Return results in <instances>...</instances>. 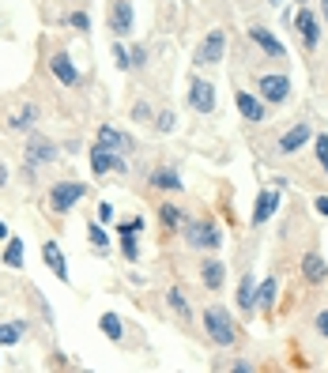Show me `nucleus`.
Here are the masks:
<instances>
[{"instance_id": "nucleus-1", "label": "nucleus", "mask_w": 328, "mask_h": 373, "mask_svg": "<svg viewBox=\"0 0 328 373\" xmlns=\"http://www.w3.org/2000/svg\"><path fill=\"white\" fill-rule=\"evenodd\" d=\"M204 332H208V340L215 347H234L238 343V324H234V317H230V309H223V306L204 309Z\"/></svg>"}, {"instance_id": "nucleus-2", "label": "nucleus", "mask_w": 328, "mask_h": 373, "mask_svg": "<svg viewBox=\"0 0 328 373\" xmlns=\"http://www.w3.org/2000/svg\"><path fill=\"white\" fill-rule=\"evenodd\" d=\"M181 238H185L189 249H204V253H215V249L223 245V234L212 219H185Z\"/></svg>"}, {"instance_id": "nucleus-3", "label": "nucleus", "mask_w": 328, "mask_h": 373, "mask_svg": "<svg viewBox=\"0 0 328 373\" xmlns=\"http://www.w3.org/2000/svg\"><path fill=\"white\" fill-rule=\"evenodd\" d=\"M83 196H87V185H80V181H57V185L49 189V207H53L57 215H64V211H72Z\"/></svg>"}, {"instance_id": "nucleus-4", "label": "nucleus", "mask_w": 328, "mask_h": 373, "mask_svg": "<svg viewBox=\"0 0 328 373\" xmlns=\"http://www.w3.org/2000/svg\"><path fill=\"white\" fill-rule=\"evenodd\" d=\"M257 91H261V98L268 102V106H279V102L291 98V76H283V72L261 76V80H257Z\"/></svg>"}, {"instance_id": "nucleus-5", "label": "nucleus", "mask_w": 328, "mask_h": 373, "mask_svg": "<svg viewBox=\"0 0 328 373\" xmlns=\"http://www.w3.org/2000/svg\"><path fill=\"white\" fill-rule=\"evenodd\" d=\"M234 106H238V114L245 117L249 125L268 121V102H264L261 94H249V91H241V87H234Z\"/></svg>"}, {"instance_id": "nucleus-6", "label": "nucleus", "mask_w": 328, "mask_h": 373, "mask_svg": "<svg viewBox=\"0 0 328 373\" xmlns=\"http://www.w3.org/2000/svg\"><path fill=\"white\" fill-rule=\"evenodd\" d=\"M106 23H110V31H114V38H125V34H132V27H136L132 0H110Z\"/></svg>"}, {"instance_id": "nucleus-7", "label": "nucleus", "mask_w": 328, "mask_h": 373, "mask_svg": "<svg viewBox=\"0 0 328 373\" xmlns=\"http://www.w3.org/2000/svg\"><path fill=\"white\" fill-rule=\"evenodd\" d=\"M223 49H227V34H223V31H212L208 38L196 46L193 64H196V68H204V64H219V60H223Z\"/></svg>"}, {"instance_id": "nucleus-8", "label": "nucleus", "mask_w": 328, "mask_h": 373, "mask_svg": "<svg viewBox=\"0 0 328 373\" xmlns=\"http://www.w3.org/2000/svg\"><path fill=\"white\" fill-rule=\"evenodd\" d=\"M295 31H298V38H302V46H306V49H317V46H321V15H313L306 4L298 8Z\"/></svg>"}, {"instance_id": "nucleus-9", "label": "nucleus", "mask_w": 328, "mask_h": 373, "mask_svg": "<svg viewBox=\"0 0 328 373\" xmlns=\"http://www.w3.org/2000/svg\"><path fill=\"white\" fill-rule=\"evenodd\" d=\"M189 106H193L196 114H215V83L196 76V80L189 83Z\"/></svg>"}, {"instance_id": "nucleus-10", "label": "nucleus", "mask_w": 328, "mask_h": 373, "mask_svg": "<svg viewBox=\"0 0 328 373\" xmlns=\"http://www.w3.org/2000/svg\"><path fill=\"white\" fill-rule=\"evenodd\" d=\"M309 140H313V128H309V121H295V125H291L287 132L279 136V155H295V151H302Z\"/></svg>"}, {"instance_id": "nucleus-11", "label": "nucleus", "mask_w": 328, "mask_h": 373, "mask_svg": "<svg viewBox=\"0 0 328 373\" xmlns=\"http://www.w3.org/2000/svg\"><path fill=\"white\" fill-rule=\"evenodd\" d=\"M91 170L98 173H110V170H117V173H125V155H117V151H110V147H102V144H94L91 147Z\"/></svg>"}, {"instance_id": "nucleus-12", "label": "nucleus", "mask_w": 328, "mask_h": 373, "mask_svg": "<svg viewBox=\"0 0 328 373\" xmlns=\"http://www.w3.org/2000/svg\"><path fill=\"white\" fill-rule=\"evenodd\" d=\"M94 144H102V147H110V151H117V155H128V151H132V136H128V132H121V128H114V125H102L98 128V140H94Z\"/></svg>"}, {"instance_id": "nucleus-13", "label": "nucleus", "mask_w": 328, "mask_h": 373, "mask_svg": "<svg viewBox=\"0 0 328 373\" xmlns=\"http://www.w3.org/2000/svg\"><path fill=\"white\" fill-rule=\"evenodd\" d=\"M249 38H253L257 46H261L268 57H275V60H283V57H287V49H283V42L275 38V34H272L268 27H261V23H253V27H249Z\"/></svg>"}, {"instance_id": "nucleus-14", "label": "nucleus", "mask_w": 328, "mask_h": 373, "mask_svg": "<svg viewBox=\"0 0 328 373\" xmlns=\"http://www.w3.org/2000/svg\"><path fill=\"white\" fill-rule=\"evenodd\" d=\"M302 279L313 283V287H321V283L328 279V264H325L321 253H313V249H309V253L302 257Z\"/></svg>"}, {"instance_id": "nucleus-15", "label": "nucleus", "mask_w": 328, "mask_h": 373, "mask_svg": "<svg viewBox=\"0 0 328 373\" xmlns=\"http://www.w3.org/2000/svg\"><path fill=\"white\" fill-rule=\"evenodd\" d=\"M23 162L27 166H46V162H57V147L49 140H31L27 151H23Z\"/></svg>"}, {"instance_id": "nucleus-16", "label": "nucleus", "mask_w": 328, "mask_h": 373, "mask_svg": "<svg viewBox=\"0 0 328 373\" xmlns=\"http://www.w3.org/2000/svg\"><path fill=\"white\" fill-rule=\"evenodd\" d=\"M275 207H279V189H264V193L257 196V207H253V227H264L275 215Z\"/></svg>"}, {"instance_id": "nucleus-17", "label": "nucleus", "mask_w": 328, "mask_h": 373, "mask_svg": "<svg viewBox=\"0 0 328 373\" xmlns=\"http://www.w3.org/2000/svg\"><path fill=\"white\" fill-rule=\"evenodd\" d=\"M42 260H46V268L57 275L60 283H68V260H64V253H60L57 241H46V245H42Z\"/></svg>"}, {"instance_id": "nucleus-18", "label": "nucleus", "mask_w": 328, "mask_h": 373, "mask_svg": "<svg viewBox=\"0 0 328 373\" xmlns=\"http://www.w3.org/2000/svg\"><path fill=\"white\" fill-rule=\"evenodd\" d=\"M49 68H53V76L64 87H80V72H76V64H72V57H68V53H53V57H49Z\"/></svg>"}, {"instance_id": "nucleus-19", "label": "nucleus", "mask_w": 328, "mask_h": 373, "mask_svg": "<svg viewBox=\"0 0 328 373\" xmlns=\"http://www.w3.org/2000/svg\"><path fill=\"white\" fill-rule=\"evenodd\" d=\"M223 279H227V268H223V260H204V264H200V283H204V287H208V290H219L223 287Z\"/></svg>"}, {"instance_id": "nucleus-20", "label": "nucleus", "mask_w": 328, "mask_h": 373, "mask_svg": "<svg viewBox=\"0 0 328 373\" xmlns=\"http://www.w3.org/2000/svg\"><path fill=\"white\" fill-rule=\"evenodd\" d=\"M148 185L159 189V193H181V185H185V181L178 177V170H166V166H162V170H155L151 177H148Z\"/></svg>"}, {"instance_id": "nucleus-21", "label": "nucleus", "mask_w": 328, "mask_h": 373, "mask_svg": "<svg viewBox=\"0 0 328 373\" xmlns=\"http://www.w3.org/2000/svg\"><path fill=\"white\" fill-rule=\"evenodd\" d=\"M238 306H241V313H253L257 309V283H253V275H241V283H238Z\"/></svg>"}, {"instance_id": "nucleus-22", "label": "nucleus", "mask_w": 328, "mask_h": 373, "mask_svg": "<svg viewBox=\"0 0 328 373\" xmlns=\"http://www.w3.org/2000/svg\"><path fill=\"white\" fill-rule=\"evenodd\" d=\"M34 121H38V106H19L12 117H8V128H15V132H23V128H31Z\"/></svg>"}, {"instance_id": "nucleus-23", "label": "nucleus", "mask_w": 328, "mask_h": 373, "mask_svg": "<svg viewBox=\"0 0 328 373\" xmlns=\"http://www.w3.org/2000/svg\"><path fill=\"white\" fill-rule=\"evenodd\" d=\"M159 219H162V227H166V230L185 227V211H181L178 204H159Z\"/></svg>"}, {"instance_id": "nucleus-24", "label": "nucleus", "mask_w": 328, "mask_h": 373, "mask_svg": "<svg viewBox=\"0 0 328 373\" xmlns=\"http://www.w3.org/2000/svg\"><path fill=\"white\" fill-rule=\"evenodd\" d=\"M27 336V324L23 320H12V324H0V347H12Z\"/></svg>"}, {"instance_id": "nucleus-25", "label": "nucleus", "mask_w": 328, "mask_h": 373, "mask_svg": "<svg viewBox=\"0 0 328 373\" xmlns=\"http://www.w3.org/2000/svg\"><path fill=\"white\" fill-rule=\"evenodd\" d=\"M98 328H102V336H106V340H121V336H125V328H121V317L117 313H102L98 317Z\"/></svg>"}, {"instance_id": "nucleus-26", "label": "nucleus", "mask_w": 328, "mask_h": 373, "mask_svg": "<svg viewBox=\"0 0 328 373\" xmlns=\"http://www.w3.org/2000/svg\"><path fill=\"white\" fill-rule=\"evenodd\" d=\"M272 302H275V279L268 275V279H264L261 287H257V309H261V313H268Z\"/></svg>"}, {"instance_id": "nucleus-27", "label": "nucleus", "mask_w": 328, "mask_h": 373, "mask_svg": "<svg viewBox=\"0 0 328 373\" xmlns=\"http://www.w3.org/2000/svg\"><path fill=\"white\" fill-rule=\"evenodd\" d=\"M4 268H23V238H8V245H4Z\"/></svg>"}, {"instance_id": "nucleus-28", "label": "nucleus", "mask_w": 328, "mask_h": 373, "mask_svg": "<svg viewBox=\"0 0 328 373\" xmlns=\"http://www.w3.org/2000/svg\"><path fill=\"white\" fill-rule=\"evenodd\" d=\"M117 238H121V253H125V260H140V245H136V230H117Z\"/></svg>"}, {"instance_id": "nucleus-29", "label": "nucleus", "mask_w": 328, "mask_h": 373, "mask_svg": "<svg viewBox=\"0 0 328 373\" xmlns=\"http://www.w3.org/2000/svg\"><path fill=\"white\" fill-rule=\"evenodd\" d=\"M166 306L174 309V313H178L181 320H189V317H193V309H189V298H185V294H181L178 287H174V290L166 294Z\"/></svg>"}, {"instance_id": "nucleus-30", "label": "nucleus", "mask_w": 328, "mask_h": 373, "mask_svg": "<svg viewBox=\"0 0 328 373\" xmlns=\"http://www.w3.org/2000/svg\"><path fill=\"white\" fill-rule=\"evenodd\" d=\"M87 238H91V245L98 249V253H106V245H110V238H106V223H91V227H87Z\"/></svg>"}, {"instance_id": "nucleus-31", "label": "nucleus", "mask_w": 328, "mask_h": 373, "mask_svg": "<svg viewBox=\"0 0 328 373\" xmlns=\"http://www.w3.org/2000/svg\"><path fill=\"white\" fill-rule=\"evenodd\" d=\"M114 64L121 68V72H128V68H132V57H128L125 46H117V38H114Z\"/></svg>"}, {"instance_id": "nucleus-32", "label": "nucleus", "mask_w": 328, "mask_h": 373, "mask_svg": "<svg viewBox=\"0 0 328 373\" xmlns=\"http://www.w3.org/2000/svg\"><path fill=\"white\" fill-rule=\"evenodd\" d=\"M155 128H159V132H174V128H178V114H155Z\"/></svg>"}, {"instance_id": "nucleus-33", "label": "nucleus", "mask_w": 328, "mask_h": 373, "mask_svg": "<svg viewBox=\"0 0 328 373\" xmlns=\"http://www.w3.org/2000/svg\"><path fill=\"white\" fill-rule=\"evenodd\" d=\"M313 151H317V162H321L325 173H328V136H317V140H313Z\"/></svg>"}, {"instance_id": "nucleus-34", "label": "nucleus", "mask_w": 328, "mask_h": 373, "mask_svg": "<svg viewBox=\"0 0 328 373\" xmlns=\"http://www.w3.org/2000/svg\"><path fill=\"white\" fill-rule=\"evenodd\" d=\"M155 117V110L148 106V102H136L132 106V121H151Z\"/></svg>"}, {"instance_id": "nucleus-35", "label": "nucleus", "mask_w": 328, "mask_h": 373, "mask_svg": "<svg viewBox=\"0 0 328 373\" xmlns=\"http://www.w3.org/2000/svg\"><path fill=\"white\" fill-rule=\"evenodd\" d=\"M68 23H72L76 31H87V27H91V19H87L83 12H72V15H68Z\"/></svg>"}, {"instance_id": "nucleus-36", "label": "nucleus", "mask_w": 328, "mask_h": 373, "mask_svg": "<svg viewBox=\"0 0 328 373\" xmlns=\"http://www.w3.org/2000/svg\"><path fill=\"white\" fill-rule=\"evenodd\" d=\"M313 328H317V336H325V340H328V309H321V313H317Z\"/></svg>"}, {"instance_id": "nucleus-37", "label": "nucleus", "mask_w": 328, "mask_h": 373, "mask_svg": "<svg viewBox=\"0 0 328 373\" xmlns=\"http://www.w3.org/2000/svg\"><path fill=\"white\" fill-rule=\"evenodd\" d=\"M128 57H132V68H144V64H148V49H140V46H136Z\"/></svg>"}, {"instance_id": "nucleus-38", "label": "nucleus", "mask_w": 328, "mask_h": 373, "mask_svg": "<svg viewBox=\"0 0 328 373\" xmlns=\"http://www.w3.org/2000/svg\"><path fill=\"white\" fill-rule=\"evenodd\" d=\"M98 223H114V204H98Z\"/></svg>"}, {"instance_id": "nucleus-39", "label": "nucleus", "mask_w": 328, "mask_h": 373, "mask_svg": "<svg viewBox=\"0 0 328 373\" xmlns=\"http://www.w3.org/2000/svg\"><path fill=\"white\" fill-rule=\"evenodd\" d=\"M313 207H317V215H325V219H328V196H317Z\"/></svg>"}, {"instance_id": "nucleus-40", "label": "nucleus", "mask_w": 328, "mask_h": 373, "mask_svg": "<svg viewBox=\"0 0 328 373\" xmlns=\"http://www.w3.org/2000/svg\"><path fill=\"white\" fill-rule=\"evenodd\" d=\"M4 185H8V166L0 162V189H4Z\"/></svg>"}, {"instance_id": "nucleus-41", "label": "nucleus", "mask_w": 328, "mask_h": 373, "mask_svg": "<svg viewBox=\"0 0 328 373\" xmlns=\"http://www.w3.org/2000/svg\"><path fill=\"white\" fill-rule=\"evenodd\" d=\"M12 234H8V223H0V241H8Z\"/></svg>"}, {"instance_id": "nucleus-42", "label": "nucleus", "mask_w": 328, "mask_h": 373, "mask_svg": "<svg viewBox=\"0 0 328 373\" xmlns=\"http://www.w3.org/2000/svg\"><path fill=\"white\" fill-rule=\"evenodd\" d=\"M321 19L328 23V0H321Z\"/></svg>"}, {"instance_id": "nucleus-43", "label": "nucleus", "mask_w": 328, "mask_h": 373, "mask_svg": "<svg viewBox=\"0 0 328 373\" xmlns=\"http://www.w3.org/2000/svg\"><path fill=\"white\" fill-rule=\"evenodd\" d=\"M295 4H298V8H302V4H309V0H295Z\"/></svg>"}, {"instance_id": "nucleus-44", "label": "nucleus", "mask_w": 328, "mask_h": 373, "mask_svg": "<svg viewBox=\"0 0 328 373\" xmlns=\"http://www.w3.org/2000/svg\"><path fill=\"white\" fill-rule=\"evenodd\" d=\"M272 4H279V0H272Z\"/></svg>"}]
</instances>
